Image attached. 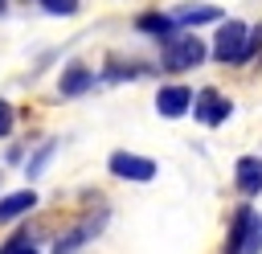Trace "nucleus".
<instances>
[{
  "mask_svg": "<svg viewBox=\"0 0 262 254\" xmlns=\"http://www.w3.org/2000/svg\"><path fill=\"white\" fill-rule=\"evenodd\" d=\"M188 107H192V90L188 86H160L156 90V111L164 119H180V115H188Z\"/></svg>",
  "mask_w": 262,
  "mask_h": 254,
  "instance_id": "nucleus-8",
  "label": "nucleus"
},
{
  "mask_svg": "<svg viewBox=\"0 0 262 254\" xmlns=\"http://www.w3.org/2000/svg\"><path fill=\"white\" fill-rule=\"evenodd\" d=\"M233 184L242 197H258L262 193V160L258 156H242L233 164Z\"/></svg>",
  "mask_w": 262,
  "mask_h": 254,
  "instance_id": "nucleus-9",
  "label": "nucleus"
},
{
  "mask_svg": "<svg viewBox=\"0 0 262 254\" xmlns=\"http://www.w3.org/2000/svg\"><path fill=\"white\" fill-rule=\"evenodd\" d=\"M94 70L90 66H82V61H70L66 70H61V78H57V90H61V98H78V94H86V90H94Z\"/></svg>",
  "mask_w": 262,
  "mask_h": 254,
  "instance_id": "nucleus-7",
  "label": "nucleus"
},
{
  "mask_svg": "<svg viewBox=\"0 0 262 254\" xmlns=\"http://www.w3.org/2000/svg\"><path fill=\"white\" fill-rule=\"evenodd\" d=\"M106 168H111L119 180H135V184H147V180L160 172L151 156H135V152H111Z\"/></svg>",
  "mask_w": 262,
  "mask_h": 254,
  "instance_id": "nucleus-5",
  "label": "nucleus"
},
{
  "mask_svg": "<svg viewBox=\"0 0 262 254\" xmlns=\"http://www.w3.org/2000/svg\"><path fill=\"white\" fill-rule=\"evenodd\" d=\"M4 12H8V0H0V16H4Z\"/></svg>",
  "mask_w": 262,
  "mask_h": 254,
  "instance_id": "nucleus-18",
  "label": "nucleus"
},
{
  "mask_svg": "<svg viewBox=\"0 0 262 254\" xmlns=\"http://www.w3.org/2000/svg\"><path fill=\"white\" fill-rule=\"evenodd\" d=\"M135 29L147 33V37H156V41H164V37H172L180 25L172 20V12H143V16H135Z\"/></svg>",
  "mask_w": 262,
  "mask_h": 254,
  "instance_id": "nucleus-12",
  "label": "nucleus"
},
{
  "mask_svg": "<svg viewBox=\"0 0 262 254\" xmlns=\"http://www.w3.org/2000/svg\"><path fill=\"white\" fill-rule=\"evenodd\" d=\"M258 250H262V213L254 205H237L225 234V254H258Z\"/></svg>",
  "mask_w": 262,
  "mask_h": 254,
  "instance_id": "nucleus-1",
  "label": "nucleus"
},
{
  "mask_svg": "<svg viewBox=\"0 0 262 254\" xmlns=\"http://www.w3.org/2000/svg\"><path fill=\"white\" fill-rule=\"evenodd\" d=\"M172 20H176L180 29L217 25V20H221V8H217V4H176V8H172Z\"/></svg>",
  "mask_w": 262,
  "mask_h": 254,
  "instance_id": "nucleus-10",
  "label": "nucleus"
},
{
  "mask_svg": "<svg viewBox=\"0 0 262 254\" xmlns=\"http://www.w3.org/2000/svg\"><path fill=\"white\" fill-rule=\"evenodd\" d=\"M57 147H61V139H45V143H41V147L29 156V164H25V176H29V180H33V176H41V172H45V164L53 160V152H57Z\"/></svg>",
  "mask_w": 262,
  "mask_h": 254,
  "instance_id": "nucleus-14",
  "label": "nucleus"
},
{
  "mask_svg": "<svg viewBox=\"0 0 262 254\" xmlns=\"http://www.w3.org/2000/svg\"><path fill=\"white\" fill-rule=\"evenodd\" d=\"M205 57H209V49H205V41L196 33H172V37H164V49H160V66L164 70L180 74V70L201 66Z\"/></svg>",
  "mask_w": 262,
  "mask_h": 254,
  "instance_id": "nucleus-3",
  "label": "nucleus"
},
{
  "mask_svg": "<svg viewBox=\"0 0 262 254\" xmlns=\"http://www.w3.org/2000/svg\"><path fill=\"white\" fill-rule=\"evenodd\" d=\"M12 123H16V111H12V102H8V98H0V139H8V135H12Z\"/></svg>",
  "mask_w": 262,
  "mask_h": 254,
  "instance_id": "nucleus-17",
  "label": "nucleus"
},
{
  "mask_svg": "<svg viewBox=\"0 0 262 254\" xmlns=\"http://www.w3.org/2000/svg\"><path fill=\"white\" fill-rule=\"evenodd\" d=\"M192 119L196 123H205V127H221L229 115H233V102L221 94V90H213V86H205V90H196L192 94Z\"/></svg>",
  "mask_w": 262,
  "mask_h": 254,
  "instance_id": "nucleus-4",
  "label": "nucleus"
},
{
  "mask_svg": "<svg viewBox=\"0 0 262 254\" xmlns=\"http://www.w3.org/2000/svg\"><path fill=\"white\" fill-rule=\"evenodd\" d=\"M33 205H37V193H33V188H20V193L0 197V225H8V221H16V217L33 213Z\"/></svg>",
  "mask_w": 262,
  "mask_h": 254,
  "instance_id": "nucleus-11",
  "label": "nucleus"
},
{
  "mask_svg": "<svg viewBox=\"0 0 262 254\" xmlns=\"http://www.w3.org/2000/svg\"><path fill=\"white\" fill-rule=\"evenodd\" d=\"M106 217H111V213H106V209H98V217H86V221H78L70 234H61V238L53 242V254H78V250H82L90 238H98V234H102Z\"/></svg>",
  "mask_w": 262,
  "mask_h": 254,
  "instance_id": "nucleus-6",
  "label": "nucleus"
},
{
  "mask_svg": "<svg viewBox=\"0 0 262 254\" xmlns=\"http://www.w3.org/2000/svg\"><path fill=\"white\" fill-rule=\"evenodd\" d=\"M139 74H147V66L143 61H123V57H111L106 70H102L106 82H123V78H139Z\"/></svg>",
  "mask_w": 262,
  "mask_h": 254,
  "instance_id": "nucleus-13",
  "label": "nucleus"
},
{
  "mask_svg": "<svg viewBox=\"0 0 262 254\" xmlns=\"http://www.w3.org/2000/svg\"><path fill=\"white\" fill-rule=\"evenodd\" d=\"M41 8L49 16H74L78 12V0H41Z\"/></svg>",
  "mask_w": 262,
  "mask_h": 254,
  "instance_id": "nucleus-16",
  "label": "nucleus"
},
{
  "mask_svg": "<svg viewBox=\"0 0 262 254\" xmlns=\"http://www.w3.org/2000/svg\"><path fill=\"white\" fill-rule=\"evenodd\" d=\"M221 29H217V41H213V57L221 61V66H237V61H250L254 53H250V25L246 20H217Z\"/></svg>",
  "mask_w": 262,
  "mask_h": 254,
  "instance_id": "nucleus-2",
  "label": "nucleus"
},
{
  "mask_svg": "<svg viewBox=\"0 0 262 254\" xmlns=\"http://www.w3.org/2000/svg\"><path fill=\"white\" fill-rule=\"evenodd\" d=\"M0 254H41V250H37V242H33L29 234H12V238L0 246Z\"/></svg>",
  "mask_w": 262,
  "mask_h": 254,
  "instance_id": "nucleus-15",
  "label": "nucleus"
}]
</instances>
